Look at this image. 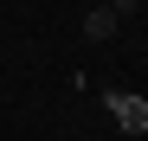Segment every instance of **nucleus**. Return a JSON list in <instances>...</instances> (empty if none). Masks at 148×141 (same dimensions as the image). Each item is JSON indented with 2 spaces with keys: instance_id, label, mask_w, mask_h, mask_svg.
Returning a JSON list of instances; mask_svg holds the SVG:
<instances>
[{
  "instance_id": "obj_1",
  "label": "nucleus",
  "mask_w": 148,
  "mask_h": 141,
  "mask_svg": "<svg viewBox=\"0 0 148 141\" xmlns=\"http://www.w3.org/2000/svg\"><path fill=\"white\" fill-rule=\"evenodd\" d=\"M103 109H110L129 135H148V96H135V90H103Z\"/></svg>"
},
{
  "instance_id": "obj_3",
  "label": "nucleus",
  "mask_w": 148,
  "mask_h": 141,
  "mask_svg": "<svg viewBox=\"0 0 148 141\" xmlns=\"http://www.w3.org/2000/svg\"><path fill=\"white\" fill-rule=\"evenodd\" d=\"M135 7H142V0H110V13H116V19H129Z\"/></svg>"
},
{
  "instance_id": "obj_2",
  "label": "nucleus",
  "mask_w": 148,
  "mask_h": 141,
  "mask_svg": "<svg viewBox=\"0 0 148 141\" xmlns=\"http://www.w3.org/2000/svg\"><path fill=\"white\" fill-rule=\"evenodd\" d=\"M116 26H122V19H116L110 7H90V13H84V26H77V32H84L90 45H103V39H116Z\"/></svg>"
}]
</instances>
